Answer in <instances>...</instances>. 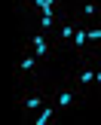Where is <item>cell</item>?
Wrapping results in <instances>:
<instances>
[{
  "instance_id": "obj_1",
  "label": "cell",
  "mask_w": 101,
  "mask_h": 125,
  "mask_svg": "<svg viewBox=\"0 0 101 125\" xmlns=\"http://www.w3.org/2000/svg\"><path fill=\"white\" fill-rule=\"evenodd\" d=\"M46 92H49V104H52L61 116H67V113H74L77 107H83V95H80V89L67 79V73L49 76L46 79Z\"/></svg>"
},
{
  "instance_id": "obj_2",
  "label": "cell",
  "mask_w": 101,
  "mask_h": 125,
  "mask_svg": "<svg viewBox=\"0 0 101 125\" xmlns=\"http://www.w3.org/2000/svg\"><path fill=\"white\" fill-rule=\"evenodd\" d=\"M22 46L28 49V52H34L46 67H55L58 58H61V49L55 46L52 34H49V31H40V28H31V24H25V40H22Z\"/></svg>"
},
{
  "instance_id": "obj_3",
  "label": "cell",
  "mask_w": 101,
  "mask_h": 125,
  "mask_svg": "<svg viewBox=\"0 0 101 125\" xmlns=\"http://www.w3.org/2000/svg\"><path fill=\"white\" fill-rule=\"evenodd\" d=\"M46 79H49V76H46ZM46 79H34V83H22V85H15V110L22 113V122L28 119L31 113H37V110L49 101Z\"/></svg>"
},
{
  "instance_id": "obj_4",
  "label": "cell",
  "mask_w": 101,
  "mask_h": 125,
  "mask_svg": "<svg viewBox=\"0 0 101 125\" xmlns=\"http://www.w3.org/2000/svg\"><path fill=\"white\" fill-rule=\"evenodd\" d=\"M64 73H67V79L80 89L83 104H89L92 83H95V55H77V58H71V64H67Z\"/></svg>"
},
{
  "instance_id": "obj_5",
  "label": "cell",
  "mask_w": 101,
  "mask_h": 125,
  "mask_svg": "<svg viewBox=\"0 0 101 125\" xmlns=\"http://www.w3.org/2000/svg\"><path fill=\"white\" fill-rule=\"evenodd\" d=\"M46 76H49V67L43 64L34 52H28V49L22 46L18 55H15V61H12V79H15V85L34 83V79H46Z\"/></svg>"
},
{
  "instance_id": "obj_6",
  "label": "cell",
  "mask_w": 101,
  "mask_h": 125,
  "mask_svg": "<svg viewBox=\"0 0 101 125\" xmlns=\"http://www.w3.org/2000/svg\"><path fill=\"white\" fill-rule=\"evenodd\" d=\"M71 9H37V12H25V24H31V28H40V31H49L52 34V28L61 21V18L67 15Z\"/></svg>"
},
{
  "instance_id": "obj_7",
  "label": "cell",
  "mask_w": 101,
  "mask_h": 125,
  "mask_svg": "<svg viewBox=\"0 0 101 125\" xmlns=\"http://www.w3.org/2000/svg\"><path fill=\"white\" fill-rule=\"evenodd\" d=\"M37 9H71V0H15V12H37Z\"/></svg>"
},
{
  "instance_id": "obj_8",
  "label": "cell",
  "mask_w": 101,
  "mask_h": 125,
  "mask_svg": "<svg viewBox=\"0 0 101 125\" xmlns=\"http://www.w3.org/2000/svg\"><path fill=\"white\" fill-rule=\"evenodd\" d=\"M71 12L83 21L101 18V0H77V3H71Z\"/></svg>"
},
{
  "instance_id": "obj_9",
  "label": "cell",
  "mask_w": 101,
  "mask_h": 125,
  "mask_svg": "<svg viewBox=\"0 0 101 125\" xmlns=\"http://www.w3.org/2000/svg\"><path fill=\"white\" fill-rule=\"evenodd\" d=\"M58 119H61V113H58V110H55L52 104L46 101L40 110H37V113H31L25 122H28V125H52V122H58Z\"/></svg>"
},
{
  "instance_id": "obj_10",
  "label": "cell",
  "mask_w": 101,
  "mask_h": 125,
  "mask_svg": "<svg viewBox=\"0 0 101 125\" xmlns=\"http://www.w3.org/2000/svg\"><path fill=\"white\" fill-rule=\"evenodd\" d=\"M86 43H89V55H101V18L86 21Z\"/></svg>"
},
{
  "instance_id": "obj_11",
  "label": "cell",
  "mask_w": 101,
  "mask_h": 125,
  "mask_svg": "<svg viewBox=\"0 0 101 125\" xmlns=\"http://www.w3.org/2000/svg\"><path fill=\"white\" fill-rule=\"evenodd\" d=\"M89 104H101V55H95V83H92Z\"/></svg>"
}]
</instances>
